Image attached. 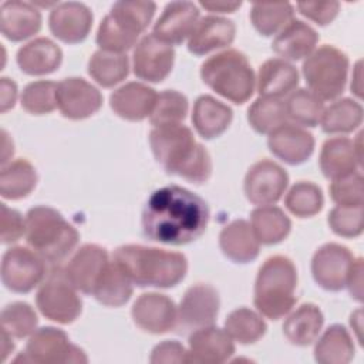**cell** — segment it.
I'll use <instances>...</instances> for the list:
<instances>
[{
	"label": "cell",
	"instance_id": "obj_42",
	"mask_svg": "<svg viewBox=\"0 0 364 364\" xmlns=\"http://www.w3.org/2000/svg\"><path fill=\"white\" fill-rule=\"evenodd\" d=\"M287 210L297 218H311L318 213L324 205L321 189L309 181L296 182L284 198Z\"/></svg>",
	"mask_w": 364,
	"mask_h": 364
},
{
	"label": "cell",
	"instance_id": "obj_3",
	"mask_svg": "<svg viewBox=\"0 0 364 364\" xmlns=\"http://www.w3.org/2000/svg\"><path fill=\"white\" fill-rule=\"evenodd\" d=\"M112 260L139 287H173L183 280L188 270V262L182 253L142 245L117 247Z\"/></svg>",
	"mask_w": 364,
	"mask_h": 364
},
{
	"label": "cell",
	"instance_id": "obj_36",
	"mask_svg": "<svg viewBox=\"0 0 364 364\" xmlns=\"http://www.w3.org/2000/svg\"><path fill=\"white\" fill-rule=\"evenodd\" d=\"M37 172L24 158H18L4 166L0 172V193L4 199L17 200L26 198L36 188Z\"/></svg>",
	"mask_w": 364,
	"mask_h": 364
},
{
	"label": "cell",
	"instance_id": "obj_31",
	"mask_svg": "<svg viewBox=\"0 0 364 364\" xmlns=\"http://www.w3.org/2000/svg\"><path fill=\"white\" fill-rule=\"evenodd\" d=\"M232 118V108L212 95H200L193 104L192 124L196 132L205 139L222 135L229 128Z\"/></svg>",
	"mask_w": 364,
	"mask_h": 364
},
{
	"label": "cell",
	"instance_id": "obj_35",
	"mask_svg": "<svg viewBox=\"0 0 364 364\" xmlns=\"http://www.w3.org/2000/svg\"><path fill=\"white\" fill-rule=\"evenodd\" d=\"M132 284L134 283L125 274V272L114 260H111L98 279L92 290V296L104 306L119 307L131 299Z\"/></svg>",
	"mask_w": 364,
	"mask_h": 364
},
{
	"label": "cell",
	"instance_id": "obj_40",
	"mask_svg": "<svg viewBox=\"0 0 364 364\" xmlns=\"http://www.w3.org/2000/svg\"><path fill=\"white\" fill-rule=\"evenodd\" d=\"M225 330L232 340L240 344H252L264 336L267 326L259 313L247 307H239L226 317Z\"/></svg>",
	"mask_w": 364,
	"mask_h": 364
},
{
	"label": "cell",
	"instance_id": "obj_5",
	"mask_svg": "<svg viewBox=\"0 0 364 364\" xmlns=\"http://www.w3.org/2000/svg\"><path fill=\"white\" fill-rule=\"evenodd\" d=\"M26 240L47 263L58 266L74 250L80 235L50 206H34L26 215Z\"/></svg>",
	"mask_w": 364,
	"mask_h": 364
},
{
	"label": "cell",
	"instance_id": "obj_33",
	"mask_svg": "<svg viewBox=\"0 0 364 364\" xmlns=\"http://www.w3.org/2000/svg\"><path fill=\"white\" fill-rule=\"evenodd\" d=\"M252 230L262 245H276L287 237L291 222L277 206H259L250 213Z\"/></svg>",
	"mask_w": 364,
	"mask_h": 364
},
{
	"label": "cell",
	"instance_id": "obj_8",
	"mask_svg": "<svg viewBox=\"0 0 364 364\" xmlns=\"http://www.w3.org/2000/svg\"><path fill=\"white\" fill-rule=\"evenodd\" d=\"M301 73L309 91L320 100H336L346 88L348 57L334 46L324 44L304 60Z\"/></svg>",
	"mask_w": 364,
	"mask_h": 364
},
{
	"label": "cell",
	"instance_id": "obj_54",
	"mask_svg": "<svg viewBox=\"0 0 364 364\" xmlns=\"http://www.w3.org/2000/svg\"><path fill=\"white\" fill-rule=\"evenodd\" d=\"M200 6L212 13H233L242 6L240 1H200Z\"/></svg>",
	"mask_w": 364,
	"mask_h": 364
},
{
	"label": "cell",
	"instance_id": "obj_25",
	"mask_svg": "<svg viewBox=\"0 0 364 364\" xmlns=\"http://www.w3.org/2000/svg\"><path fill=\"white\" fill-rule=\"evenodd\" d=\"M1 34L10 41H23L41 28V13L27 1L7 0L0 7Z\"/></svg>",
	"mask_w": 364,
	"mask_h": 364
},
{
	"label": "cell",
	"instance_id": "obj_28",
	"mask_svg": "<svg viewBox=\"0 0 364 364\" xmlns=\"http://www.w3.org/2000/svg\"><path fill=\"white\" fill-rule=\"evenodd\" d=\"M318 34L301 20H291L272 43V50L283 60L299 61L307 58L316 48Z\"/></svg>",
	"mask_w": 364,
	"mask_h": 364
},
{
	"label": "cell",
	"instance_id": "obj_21",
	"mask_svg": "<svg viewBox=\"0 0 364 364\" xmlns=\"http://www.w3.org/2000/svg\"><path fill=\"white\" fill-rule=\"evenodd\" d=\"M188 344V363L195 364H220L235 353L232 337L226 330L215 326L193 330Z\"/></svg>",
	"mask_w": 364,
	"mask_h": 364
},
{
	"label": "cell",
	"instance_id": "obj_29",
	"mask_svg": "<svg viewBox=\"0 0 364 364\" xmlns=\"http://www.w3.org/2000/svg\"><path fill=\"white\" fill-rule=\"evenodd\" d=\"M299 85V73L283 58L266 60L257 73V92L266 98H282Z\"/></svg>",
	"mask_w": 364,
	"mask_h": 364
},
{
	"label": "cell",
	"instance_id": "obj_52",
	"mask_svg": "<svg viewBox=\"0 0 364 364\" xmlns=\"http://www.w3.org/2000/svg\"><path fill=\"white\" fill-rule=\"evenodd\" d=\"M346 287L348 289L351 297L357 301L363 300V259L354 257L347 279H346Z\"/></svg>",
	"mask_w": 364,
	"mask_h": 364
},
{
	"label": "cell",
	"instance_id": "obj_53",
	"mask_svg": "<svg viewBox=\"0 0 364 364\" xmlns=\"http://www.w3.org/2000/svg\"><path fill=\"white\" fill-rule=\"evenodd\" d=\"M0 90H1L0 91V98H1L0 111L6 112L7 109L14 107V102H16V98H17V85L13 80H10L7 77H3Z\"/></svg>",
	"mask_w": 364,
	"mask_h": 364
},
{
	"label": "cell",
	"instance_id": "obj_18",
	"mask_svg": "<svg viewBox=\"0 0 364 364\" xmlns=\"http://www.w3.org/2000/svg\"><path fill=\"white\" fill-rule=\"evenodd\" d=\"M108 263L107 249L94 243H87L68 260L64 274L78 291L92 294V290Z\"/></svg>",
	"mask_w": 364,
	"mask_h": 364
},
{
	"label": "cell",
	"instance_id": "obj_37",
	"mask_svg": "<svg viewBox=\"0 0 364 364\" xmlns=\"http://www.w3.org/2000/svg\"><path fill=\"white\" fill-rule=\"evenodd\" d=\"M129 61L125 54L95 51L88 61V74L104 88H111L127 78Z\"/></svg>",
	"mask_w": 364,
	"mask_h": 364
},
{
	"label": "cell",
	"instance_id": "obj_19",
	"mask_svg": "<svg viewBox=\"0 0 364 364\" xmlns=\"http://www.w3.org/2000/svg\"><path fill=\"white\" fill-rule=\"evenodd\" d=\"M199 21V9L191 1H171L154 24L152 34L168 46L183 43Z\"/></svg>",
	"mask_w": 364,
	"mask_h": 364
},
{
	"label": "cell",
	"instance_id": "obj_46",
	"mask_svg": "<svg viewBox=\"0 0 364 364\" xmlns=\"http://www.w3.org/2000/svg\"><path fill=\"white\" fill-rule=\"evenodd\" d=\"M20 101L28 114H48L57 107V84L46 80L30 82L24 87Z\"/></svg>",
	"mask_w": 364,
	"mask_h": 364
},
{
	"label": "cell",
	"instance_id": "obj_38",
	"mask_svg": "<svg viewBox=\"0 0 364 364\" xmlns=\"http://www.w3.org/2000/svg\"><path fill=\"white\" fill-rule=\"evenodd\" d=\"M363 122V107L351 98H341L323 111L320 124L327 134H347Z\"/></svg>",
	"mask_w": 364,
	"mask_h": 364
},
{
	"label": "cell",
	"instance_id": "obj_41",
	"mask_svg": "<svg viewBox=\"0 0 364 364\" xmlns=\"http://www.w3.org/2000/svg\"><path fill=\"white\" fill-rule=\"evenodd\" d=\"M247 121L256 132L270 134L286 124V102L280 98L259 97L247 109Z\"/></svg>",
	"mask_w": 364,
	"mask_h": 364
},
{
	"label": "cell",
	"instance_id": "obj_32",
	"mask_svg": "<svg viewBox=\"0 0 364 364\" xmlns=\"http://www.w3.org/2000/svg\"><path fill=\"white\" fill-rule=\"evenodd\" d=\"M324 317L313 303H304L291 311L283 323L284 337L294 346L306 347L318 337Z\"/></svg>",
	"mask_w": 364,
	"mask_h": 364
},
{
	"label": "cell",
	"instance_id": "obj_24",
	"mask_svg": "<svg viewBox=\"0 0 364 364\" xmlns=\"http://www.w3.org/2000/svg\"><path fill=\"white\" fill-rule=\"evenodd\" d=\"M236 26L219 16H205L195 26L188 40V50L195 55H205L213 50L228 47L235 40Z\"/></svg>",
	"mask_w": 364,
	"mask_h": 364
},
{
	"label": "cell",
	"instance_id": "obj_50",
	"mask_svg": "<svg viewBox=\"0 0 364 364\" xmlns=\"http://www.w3.org/2000/svg\"><path fill=\"white\" fill-rule=\"evenodd\" d=\"M1 243L9 245L17 242L26 233V219L16 209L9 208L6 203H1Z\"/></svg>",
	"mask_w": 364,
	"mask_h": 364
},
{
	"label": "cell",
	"instance_id": "obj_30",
	"mask_svg": "<svg viewBox=\"0 0 364 364\" xmlns=\"http://www.w3.org/2000/svg\"><path fill=\"white\" fill-rule=\"evenodd\" d=\"M259 245L250 223L243 219L230 222L219 233L220 250L235 263L253 262L259 256Z\"/></svg>",
	"mask_w": 364,
	"mask_h": 364
},
{
	"label": "cell",
	"instance_id": "obj_22",
	"mask_svg": "<svg viewBox=\"0 0 364 364\" xmlns=\"http://www.w3.org/2000/svg\"><path fill=\"white\" fill-rule=\"evenodd\" d=\"M270 152L289 165L306 162L314 151V138L304 128L294 124H283L269 134Z\"/></svg>",
	"mask_w": 364,
	"mask_h": 364
},
{
	"label": "cell",
	"instance_id": "obj_20",
	"mask_svg": "<svg viewBox=\"0 0 364 364\" xmlns=\"http://www.w3.org/2000/svg\"><path fill=\"white\" fill-rule=\"evenodd\" d=\"M48 26L54 37L67 44L84 41L92 27V13L78 1L57 4L48 17Z\"/></svg>",
	"mask_w": 364,
	"mask_h": 364
},
{
	"label": "cell",
	"instance_id": "obj_10",
	"mask_svg": "<svg viewBox=\"0 0 364 364\" xmlns=\"http://www.w3.org/2000/svg\"><path fill=\"white\" fill-rule=\"evenodd\" d=\"M14 361L64 364L87 363L88 358L82 348L70 341L65 331L55 327H41L30 336L24 353Z\"/></svg>",
	"mask_w": 364,
	"mask_h": 364
},
{
	"label": "cell",
	"instance_id": "obj_15",
	"mask_svg": "<svg viewBox=\"0 0 364 364\" xmlns=\"http://www.w3.org/2000/svg\"><path fill=\"white\" fill-rule=\"evenodd\" d=\"M175 51L158 40L154 34H148L139 40L132 55L134 74L148 82H161L172 71Z\"/></svg>",
	"mask_w": 364,
	"mask_h": 364
},
{
	"label": "cell",
	"instance_id": "obj_34",
	"mask_svg": "<svg viewBox=\"0 0 364 364\" xmlns=\"http://www.w3.org/2000/svg\"><path fill=\"white\" fill-rule=\"evenodd\" d=\"M353 357V338L341 324L330 326L314 346V360L320 364H347Z\"/></svg>",
	"mask_w": 364,
	"mask_h": 364
},
{
	"label": "cell",
	"instance_id": "obj_11",
	"mask_svg": "<svg viewBox=\"0 0 364 364\" xmlns=\"http://www.w3.org/2000/svg\"><path fill=\"white\" fill-rule=\"evenodd\" d=\"M46 274V260L33 249L14 246L1 257V282L14 293L31 291L43 283Z\"/></svg>",
	"mask_w": 364,
	"mask_h": 364
},
{
	"label": "cell",
	"instance_id": "obj_49",
	"mask_svg": "<svg viewBox=\"0 0 364 364\" xmlns=\"http://www.w3.org/2000/svg\"><path fill=\"white\" fill-rule=\"evenodd\" d=\"M297 9L304 17L318 26H326L337 17L340 4L337 1H300L297 3Z\"/></svg>",
	"mask_w": 364,
	"mask_h": 364
},
{
	"label": "cell",
	"instance_id": "obj_55",
	"mask_svg": "<svg viewBox=\"0 0 364 364\" xmlns=\"http://www.w3.org/2000/svg\"><path fill=\"white\" fill-rule=\"evenodd\" d=\"M1 135H3V142H1V145H3V151H1V166H4V165H7V161H9V158L13 155V152H14V149H13V142L10 144V145H7L11 139L9 138V135H7V132L6 131H1Z\"/></svg>",
	"mask_w": 364,
	"mask_h": 364
},
{
	"label": "cell",
	"instance_id": "obj_6",
	"mask_svg": "<svg viewBox=\"0 0 364 364\" xmlns=\"http://www.w3.org/2000/svg\"><path fill=\"white\" fill-rule=\"evenodd\" d=\"M156 10L152 1H117L101 20L95 41L101 50L124 54L145 31Z\"/></svg>",
	"mask_w": 364,
	"mask_h": 364
},
{
	"label": "cell",
	"instance_id": "obj_9",
	"mask_svg": "<svg viewBox=\"0 0 364 364\" xmlns=\"http://www.w3.org/2000/svg\"><path fill=\"white\" fill-rule=\"evenodd\" d=\"M78 290L68 282L64 270L54 269L46 280H43L37 294L36 304L40 313L55 323L70 324L82 310V301Z\"/></svg>",
	"mask_w": 364,
	"mask_h": 364
},
{
	"label": "cell",
	"instance_id": "obj_27",
	"mask_svg": "<svg viewBox=\"0 0 364 364\" xmlns=\"http://www.w3.org/2000/svg\"><path fill=\"white\" fill-rule=\"evenodd\" d=\"M320 169L327 179H338L357 172L361 166L353 141L346 136H333L326 139L320 152Z\"/></svg>",
	"mask_w": 364,
	"mask_h": 364
},
{
	"label": "cell",
	"instance_id": "obj_7",
	"mask_svg": "<svg viewBox=\"0 0 364 364\" xmlns=\"http://www.w3.org/2000/svg\"><path fill=\"white\" fill-rule=\"evenodd\" d=\"M202 81L235 104H245L255 92V73L247 57L239 50L218 53L200 65Z\"/></svg>",
	"mask_w": 364,
	"mask_h": 364
},
{
	"label": "cell",
	"instance_id": "obj_13",
	"mask_svg": "<svg viewBox=\"0 0 364 364\" xmlns=\"http://www.w3.org/2000/svg\"><path fill=\"white\" fill-rule=\"evenodd\" d=\"M289 185L287 172L270 159L255 162L246 172L243 191L247 200L257 206L276 203Z\"/></svg>",
	"mask_w": 364,
	"mask_h": 364
},
{
	"label": "cell",
	"instance_id": "obj_48",
	"mask_svg": "<svg viewBox=\"0 0 364 364\" xmlns=\"http://www.w3.org/2000/svg\"><path fill=\"white\" fill-rule=\"evenodd\" d=\"M330 229L341 237H357L363 233V206H336L327 218Z\"/></svg>",
	"mask_w": 364,
	"mask_h": 364
},
{
	"label": "cell",
	"instance_id": "obj_47",
	"mask_svg": "<svg viewBox=\"0 0 364 364\" xmlns=\"http://www.w3.org/2000/svg\"><path fill=\"white\" fill-rule=\"evenodd\" d=\"M328 192L331 200L337 206H363L364 188L361 173L357 171L347 176L331 181Z\"/></svg>",
	"mask_w": 364,
	"mask_h": 364
},
{
	"label": "cell",
	"instance_id": "obj_4",
	"mask_svg": "<svg viewBox=\"0 0 364 364\" xmlns=\"http://www.w3.org/2000/svg\"><path fill=\"white\" fill-rule=\"evenodd\" d=\"M297 270L294 263L283 255H274L260 266L255 282L253 303L256 310L270 318L284 317L296 304Z\"/></svg>",
	"mask_w": 364,
	"mask_h": 364
},
{
	"label": "cell",
	"instance_id": "obj_17",
	"mask_svg": "<svg viewBox=\"0 0 364 364\" xmlns=\"http://www.w3.org/2000/svg\"><path fill=\"white\" fill-rule=\"evenodd\" d=\"M131 316L141 330L151 334H164L176 327L178 307L165 294L144 293L135 300Z\"/></svg>",
	"mask_w": 364,
	"mask_h": 364
},
{
	"label": "cell",
	"instance_id": "obj_12",
	"mask_svg": "<svg viewBox=\"0 0 364 364\" xmlns=\"http://www.w3.org/2000/svg\"><path fill=\"white\" fill-rule=\"evenodd\" d=\"M220 299L218 290L208 283H196L186 289L176 317L178 333L193 331L212 326L218 317Z\"/></svg>",
	"mask_w": 364,
	"mask_h": 364
},
{
	"label": "cell",
	"instance_id": "obj_43",
	"mask_svg": "<svg viewBox=\"0 0 364 364\" xmlns=\"http://www.w3.org/2000/svg\"><path fill=\"white\" fill-rule=\"evenodd\" d=\"M323 111V100L306 88L293 91L286 101L287 118L297 125L316 127L321 119Z\"/></svg>",
	"mask_w": 364,
	"mask_h": 364
},
{
	"label": "cell",
	"instance_id": "obj_2",
	"mask_svg": "<svg viewBox=\"0 0 364 364\" xmlns=\"http://www.w3.org/2000/svg\"><path fill=\"white\" fill-rule=\"evenodd\" d=\"M149 145L166 173L193 183H205L210 178V155L188 127L181 124L154 127L149 132Z\"/></svg>",
	"mask_w": 364,
	"mask_h": 364
},
{
	"label": "cell",
	"instance_id": "obj_51",
	"mask_svg": "<svg viewBox=\"0 0 364 364\" xmlns=\"http://www.w3.org/2000/svg\"><path fill=\"white\" fill-rule=\"evenodd\" d=\"M149 361L152 364L188 363V350L176 340H165L154 347Z\"/></svg>",
	"mask_w": 364,
	"mask_h": 364
},
{
	"label": "cell",
	"instance_id": "obj_16",
	"mask_svg": "<svg viewBox=\"0 0 364 364\" xmlns=\"http://www.w3.org/2000/svg\"><path fill=\"white\" fill-rule=\"evenodd\" d=\"M102 105L101 92L78 77L64 78L57 84V107L68 119H85Z\"/></svg>",
	"mask_w": 364,
	"mask_h": 364
},
{
	"label": "cell",
	"instance_id": "obj_1",
	"mask_svg": "<svg viewBox=\"0 0 364 364\" xmlns=\"http://www.w3.org/2000/svg\"><path fill=\"white\" fill-rule=\"evenodd\" d=\"M209 215V206L200 196L169 185L151 193L142 209L141 225L146 239L179 246L203 235Z\"/></svg>",
	"mask_w": 364,
	"mask_h": 364
},
{
	"label": "cell",
	"instance_id": "obj_56",
	"mask_svg": "<svg viewBox=\"0 0 364 364\" xmlns=\"http://www.w3.org/2000/svg\"><path fill=\"white\" fill-rule=\"evenodd\" d=\"M13 350H14V343L11 340V336L7 331L1 330V358H3V361L7 358V355Z\"/></svg>",
	"mask_w": 364,
	"mask_h": 364
},
{
	"label": "cell",
	"instance_id": "obj_44",
	"mask_svg": "<svg viewBox=\"0 0 364 364\" xmlns=\"http://www.w3.org/2000/svg\"><path fill=\"white\" fill-rule=\"evenodd\" d=\"M186 114L188 98L175 90H165L158 94L149 121L154 127L176 125L185 119Z\"/></svg>",
	"mask_w": 364,
	"mask_h": 364
},
{
	"label": "cell",
	"instance_id": "obj_14",
	"mask_svg": "<svg viewBox=\"0 0 364 364\" xmlns=\"http://www.w3.org/2000/svg\"><path fill=\"white\" fill-rule=\"evenodd\" d=\"M354 260L348 247L338 243L320 246L311 259L314 282L328 291H340L346 287V279Z\"/></svg>",
	"mask_w": 364,
	"mask_h": 364
},
{
	"label": "cell",
	"instance_id": "obj_39",
	"mask_svg": "<svg viewBox=\"0 0 364 364\" xmlns=\"http://www.w3.org/2000/svg\"><path fill=\"white\" fill-rule=\"evenodd\" d=\"M294 9L290 3H255L250 10L253 27L264 37L280 33L291 20Z\"/></svg>",
	"mask_w": 364,
	"mask_h": 364
},
{
	"label": "cell",
	"instance_id": "obj_23",
	"mask_svg": "<svg viewBox=\"0 0 364 364\" xmlns=\"http://www.w3.org/2000/svg\"><path fill=\"white\" fill-rule=\"evenodd\" d=\"M158 94L141 82H127L109 97L111 109L127 121H142L152 114Z\"/></svg>",
	"mask_w": 364,
	"mask_h": 364
},
{
	"label": "cell",
	"instance_id": "obj_45",
	"mask_svg": "<svg viewBox=\"0 0 364 364\" xmlns=\"http://www.w3.org/2000/svg\"><path fill=\"white\" fill-rule=\"evenodd\" d=\"M1 330L14 338H24L36 331L38 318L34 309L24 301H14L1 310Z\"/></svg>",
	"mask_w": 364,
	"mask_h": 364
},
{
	"label": "cell",
	"instance_id": "obj_26",
	"mask_svg": "<svg viewBox=\"0 0 364 364\" xmlns=\"http://www.w3.org/2000/svg\"><path fill=\"white\" fill-rule=\"evenodd\" d=\"M16 60L24 74L46 75L58 70L63 51L53 40L37 37L18 48Z\"/></svg>",
	"mask_w": 364,
	"mask_h": 364
}]
</instances>
